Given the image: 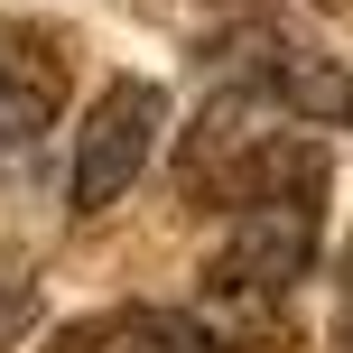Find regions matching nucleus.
<instances>
[{
    "label": "nucleus",
    "mask_w": 353,
    "mask_h": 353,
    "mask_svg": "<svg viewBox=\"0 0 353 353\" xmlns=\"http://www.w3.org/2000/svg\"><path fill=\"white\" fill-rule=\"evenodd\" d=\"M56 353H223V344L186 316H103V325H65Z\"/></svg>",
    "instance_id": "6"
},
{
    "label": "nucleus",
    "mask_w": 353,
    "mask_h": 353,
    "mask_svg": "<svg viewBox=\"0 0 353 353\" xmlns=\"http://www.w3.org/2000/svg\"><path fill=\"white\" fill-rule=\"evenodd\" d=\"M316 232H325V205H261V214H232L223 251H214V298H288L316 261Z\"/></svg>",
    "instance_id": "4"
},
{
    "label": "nucleus",
    "mask_w": 353,
    "mask_h": 353,
    "mask_svg": "<svg viewBox=\"0 0 353 353\" xmlns=\"http://www.w3.org/2000/svg\"><path fill=\"white\" fill-rule=\"evenodd\" d=\"M159 130H168V93L149 74H112L103 93L84 103L74 121V168H65V205L74 214H103L140 186V168L159 159Z\"/></svg>",
    "instance_id": "2"
},
{
    "label": "nucleus",
    "mask_w": 353,
    "mask_h": 353,
    "mask_svg": "<svg viewBox=\"0 0 353 353\" xmlns=\"http://www.w3.org/2000/svg\"><path fill=\"white\" fill-rule=\"evenodd\" d=\"M344 335H353V316H344Z\"/></svg>",
    "instance_id": "7"
},
{
    "label": "nucleus",
    "mask_w": 353,
    "mask_h": 353,
    "mask_svg": "<svg viewBox=\"0 0 353 353\" xmlns=\"http://www.w3.org/2000/svg\"><path fill=\"white\" fill-rule=\"evenodd\" d=\"M176 195H186L195 214H223V223L232 214H261V205H325V149L307 140L288 112L232 93V103H214L205 121L186 130Z\"/></svg>",
    "instance_id": "1"
},
{
    "label": "nucleus",
    "mask_w": 353,
    "mask_h": 353,
    "mask_svg": "<svg viewBox=\"0 0 353 353\" xmlns=\"http://www.w3.org/2000/svg\"><path fill=\"white\" fill-rule=\"evenodd\" d=\"M56 112H65V56L47 37H37V56H10V37H0V149L47 140Z\"/></svg>",
    "instance_id": "5"
},
{
    "label": "nucleus",
    "mask_w": 353,
    "mask_h": 353,
    "mask_svg": "<svg viewBox=\"0 0 353 353\" xmlns=\"http://www.w3.org/2000/svg\"><path fill=\"white\" fill-rule=\"evenodd\" d=\"M214 56L232 65V84H242L251 103L288 112V121H325V130L353 121V65L325 56V47H307V37L279 28V19H242Z\"/></svg>",
    "instance_id": "3"
}]
</instances>
